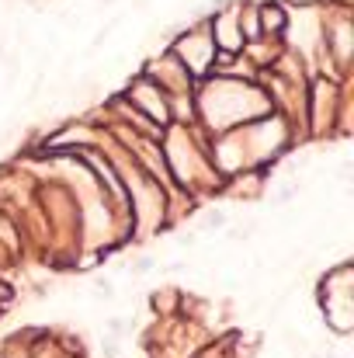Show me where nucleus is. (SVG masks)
<instances>
[{
  "mask_svg": "<svg viewBox=\"0 0 354 358\" xmlns=\"http://www.w3.org/2000/svg\"><path fill=\"white\" fill-rule=\"evenodd\" d=\"M260 14H264V24H267V28H281V10H278V7H271V3H267Z\"/></svg>",
  "mask_w": 354,
  "mask_h": 358,
  "instance_id": "1",
  "label": "nucleus"
}]
</instances>
